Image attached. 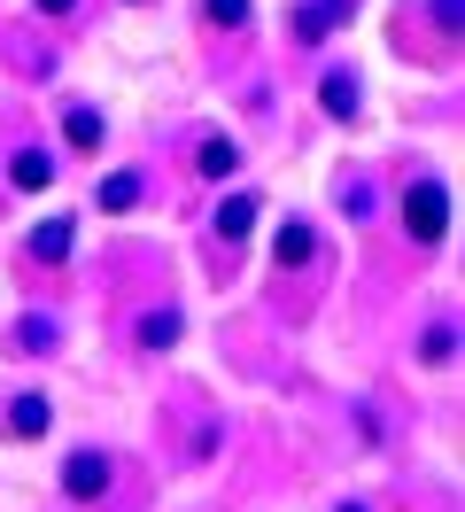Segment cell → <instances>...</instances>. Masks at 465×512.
<instances>
[{
	"instance_id": "obj_1",
	"label": "cell",
	"mask_w": 465,
	"mask_h": 512,
	"mask_svg": "<svg viewBox=\"0 0 465 512\" xmlns=\"http://www.w3.org/2000/svg\"><path fill=\"white\" fill-rule=\"evenodd\" d=\"M403 225H411L419 241H442V233H450V194L442 187H411L403 194Z\"/></svg>"
},
{
	"instance_id": "obj_2",
	"label": "cell",
	"mask_w": 465,
	"mask_h": 512,
	"mask_svg": "<svg viewBox=\"0 0 465 512\" xmlns=\"http://www.w3.org/2000/svg\"><path fill=\"white\" fill-rule=\"evenodd\" d=\"M62 489H70V497H101V489H109V458H101V450H78V458L62 466Z\"/></svg>"
},
{
	"instance_id": "obj_3",
	"label": "cell",
	"mask_w": 465,
	"mask_h": 512,
	"mask_svg": "<svg viewBox=\"0 0 465 512\" xmlns=\"http://www.w3.org/2000/svg\"><path fill=\"white\" fill-rule=\"evenodd\" d=\"M8 179H16V187H24V194H39V187H55V163H47V148H24V156L8 163Z\"/></svg>"
},
{
	"instance_id": "obj_4",
	"label": "cell",
	"mask_w": 465,
	"mask_h": 512,
	"mask_svg": "<svg viewBox=\"0 0 465 512\" xmlns=\"http://www.w3.org/2000/svg\"><path fill=\"white\" fill-rule=\"evenodd\" d=\"M248 225H256V194H225V202H217V233H225V241H241Z\"/></svg>"
},
{
	"instance_id": "obj_5",
	"label": "cell",
	"mask_w": 465,
	"mask_h": 512,
	"mask_svg": "<svg viewBox=\"0 0 465 512\" xmlns=\"http://www.w3.org/2000/svg\"><path fill=\"white\" fill-rule=\"evenodd\" d=\"M318 101H326V117H357V78H349V70H326Z\"/></svg>"
},
{
	"instance_id": "obj_6",
	"label": "cell",
	"mask_w": 465,
	"mask_h": 512,
	"mask_svg": "<svg viewBox=\"0 0 465 512\" xmlns=\"http://www.w3.org/2000/svg\"><path fill=\"white\" fill-rule=\"evenodd\" d=\"M287 32H295V39H326V32H334V16H326L318 0H303V8L287 16Z\"/></svg>"
},
{
	"instance_id": "obj_7",
	"label": "cell",
	"mask_w": 465,
	"mask_h": 512,
	"mask_svg": "<svg viewBox=\"0 0 465 512\" xmlns=\"http://www.w3.org/2000/svg\"><path fill=\"white\" fill-rule=\"evenodd\" d=\"M140 202V171H117V179H101V210H132Z\"/></svg>"
},
{
	"instance_id": "obj_8",
	"label": "cell",
	"mask_w": 465,
	"mask_h": 512,
	"mask_svg": "<svg viewBox=\"0 0 465 512\" xmlns=\"http://www.w3.org/2000/svg\"><path fill=\"white\" fill-rule=\"evenodd\" d=\"M8 427H16V435H47V396H16Z\"/></svg>"
},
{
	"instance_id": "obj_9",
	"label": "cell",
	"mask_w": 465,
	"mask_h": 512,
	"mask_svg": "<svg viewBox=\"0 0 465 512\" xmlns=\"http://www.w3.org/2000/svg\"><path fill=\"white\" fill-rule=\"evenodd\" d=\"M310 249H318V241H310V225H295V218L279 225V264H303Z\"/></svg>"
},
{
	"instance_id": "obj_10",
	"label": "cell",
	"mask_w": 465,
	"mask_h": 512,
	"mask_svg": "<svg viewBox=\"0 0 465 512\" xmlns=\"http://www.w3.org/2000/svg\"><path fill=\"white\" fill-rule=\"evenodd\" d=\"M62 132H70V148H101V117H93V109H70Z\"/></svg>"
},
{
	"instance_id": "obj_11",
	"label": "cell",
	"mask_w": 465,
	"mask_h": 512,
	"mask_svg": "<svg viewBox=\"0 0 465 512\" xmlns=\"http://www.w3.org/2000/svg\"><path fill=\"white\" fill-rule=\"evenodd\" d=\"M140 342H148V350H171V342H179V319H171V311H148V319H140Z\"/></svg>"
},
{
	"instance_id": "obj_12",
	"label": "cell",
	"mask_w": 465,
	"mask_h": 512,
	"mask_svg": "<svg viewBox=\"0 0 465 512\" xmlns=\"http://www.w3.org/2000/svg\"><path fill=\"white\" fill-rule=\"evenodd\" d=\"M194 163H202V179H225L241 156H233V140H202V156H194Z\"/></svg>"
},
{
	"instance_id": "obj_13",
	"label": "cell",
	"mask_w": 465,
	"mask_h": 512,
	"mask_svg": "<svg viewBox=\"0 0 465 512\" xmlns=\"http://www.w3.org/2000/svg\"><path fill=\"white\" fill-rule=\"evenodd\" d=\"M62 249H70V218H47L31 233V256H62Z\"/></svg>"
},
{
	"instance_id": "obj_14",
	"label": "cell",
	"mask_w": 465,
	"mask_h": 512,
	"mask_svg": "<svg viewBox=\"0 0 465 512\" xmlns=\"http://www.w3.org/2000/svg\"><path fill=\"white\" fill-rule=\"evenodd\" d=\"M202 16H210V24H233V32H241V24H248V0H202Z\"/></svg>"
},
{
	"instance_id": "obj_15",
	"label": "cell",
	"mask_w": 465,
	"mask_h": 512,
	"mask_svg": "<svg viewBox=\"0 0 465 512\" xmlns=\"http://www.w3.org/2000/svg\"><path fill=\"white\" fill-rule=\"evenodd\" d=\"M434 24H442V32H458V24H465V0H434Z\"/></svg>"
},
{
	"instance_id": "obj_16",
	"label": "cell",
	"mask_w": 465,
	"mask_h": 512,
	"mask_svg": "<svg viewBox=\"0 0 465 512\" xmlns=\"http://www.w3.org/2000/svg\"><path fill=\"white\" fill-rule=\"evenodd\" d=\"M39 8H47V16H62V8H70V0H39Z\"/></svg>"
},
{
	"instance_id": "obj_17",
	"label": "cell",
	"mask_w": 465,
	"mask_h": 512,
	"mask_svg": "<svg viewBox=\"0 0 465 512\" xmlns=\"http://www.w3.org/2000/svg\"><path fill=\"white\" fill-rule=\"evenodd\" d=\"M341 512H357V505H341Z\"/></svg>"
}]
</instances>
